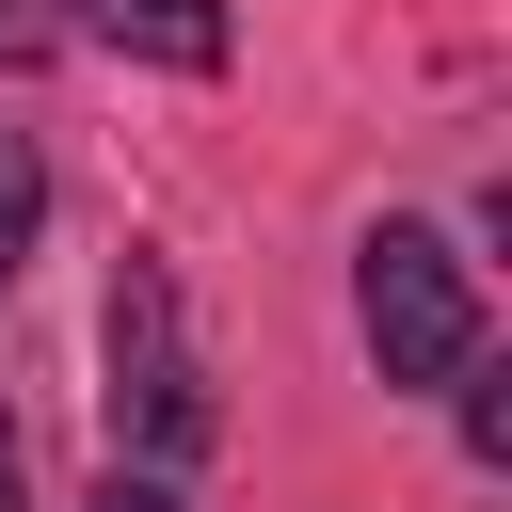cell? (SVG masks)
<instances>
[{"instance_id": "obj_4", "label": "cell", "mask_w": 512, "mask_h": 512, "mask_svg": "<svg viewBox=\"0 0 512 512\" xmlns=\"http://www.w3.org/2000/svg\"><path fill=\"white\" fill-rule=\"evenodd\" d=\"M32 224H48V160L0 128V288H16V256H32Z\"/></svg>"}, {"instance_id": "obj_7", "label": "cell", "mask_w": 512, "mask_h": 512, "mask_svg": "<svg viewBox=\"0 0 512 512\" xmlns=\"http://www.w3.org/2000/svg\"><path fill=\"white\" fill-rule=\"evenodd\" d=\"M80 512H192V496H176V480H144V464H112V480H96Z\"/></svg>"}, {"instance_id": "obj_2", "label": "cell", "mask_w": 512, "mask_h": 512, "mask_svg": "<svg viewBox=\"0 0 512 512\" xmlns=\"http://www.w3.org/2000/svg\"><path fill=\"white\" fill-rule=\"evenodd\" d=\"M352 320H368V368L384 384H464L480 368V272L432 224H368L352 240Z\"/></svg>"}, {"instance_id": "obj_5", "label": "cell", "mask_w": 512, "mask_h": 512, "mask_svg": "<svg viewBox=\"0 0 512 512\" xmlns=\"http://www.w3.org/2000/svg\"><path fill=\"white\" fill-rule=\"evenodd\" d=\"M464 448H480V464H512V368H496V352L464 368Z\"/></svg>"}, {"instance_id": "obj_8", "label": "cell", "mask_w": 512, "mask_h": 512, "mask_svg": "<svg viewBox=\"0 0 512 512\" xmlns=\"http://www.w3.org/2000/svg\"><path fill=\"white\" fill-rule=\"evenodd\" d=\"M0 512H32V448H16V416H0Z\"/></svg>"}, {"instance_id": "obj_6", "label": "cell", "mask_w": 512, "mask_h": 512, "mask_svg": "<svg viewBox=\"0 0 512 512\" xmlns=\"http://www.w3.org/2000/svg\"><path fill=\"white\" fill-rule=\"evenodd\" d=\"M64 48V0H0V64H48Z\"/></svg>"}, {"instance_id": "obj_1", "label": "cell", "mask_w": 512, "mask_h": 512, "mask_svg": "<svg viewBox=\"0 0 512 512\" xmlns=\"http://www.w3.org/2000/svg\"><path fill=\"white\" fill-rule=\"evenodd\" d=\"M112 464H144V480H176L208 432H224V400H208V368H192V336H176V272L160 256H128L112 272Z\"/></svg>"}, {"instance_id": "obj_3", "label": "cell", "mask_w": 512, "mask_h": 512, "mask_svg": "<svg viewBox=\"0 0 512 512\" xmlns=\"http://www.w3.org/2000/svg\"><path fill=\"white\" fill-rule=\"evenodd\" d=\"M96 48H128V64H176V80H208L240 32H224V0H64Z\"/></svg>"}]
</instances>
